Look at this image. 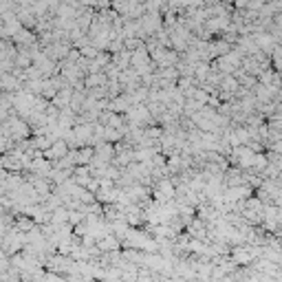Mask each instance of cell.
Segmentation results:
<instances>
[{
    "label": "cell",
    "instance_id": "obj_4",
    "mask_svg": "<svg viewBox=\"0 0 282 282\" xmlns=\"http://www.w3.org/2000/svg\"><path fill=\"white\" fill-rule=\"evenodd\" d=\"M20 86H22V82H20L11 71L0 73V88L5 93H16V91H20Z\"/></svg>",
    "mask_w": 282,
    "mask_h": 282
},
{
    "label": "cell",
    "instance_id": "obj_9",
    "mask_svg": "<svg viewBox=\"0 0 282 282\" xmlns=\"http://www.w3.org/2000/svg\"><path fill=\"white\" fill-rule=\"evenodd\" d=\"M80 53L82 55H84V58H88V60H93L97 55V53H100V49H95L93 47V44H86V47H82L80 49Z\"/></svg>",
    "mask_w": 282,
    "mask_h": 282
},
{
    "label": "cell",
    "instance_id": "obj_6",
    "mask_svg": "<svg viewBox=\"0 0 282 282\" xmlns=\"http://www.w3.org/2000/svg\"><path fill=\"white\" fill-rule=\"evenodd\" d=\"M71 95H73V88L71 86H64V88H60V91L51 97V104L58 106V108H64V106H68V101H71Z\"/></svg>",
    "mask_w": 282,
    "mask_h": 282
},
{
    "label": "cell",
    "instance_id": "obj_8",
    "mask_svg": "<svg viewBox=\"0 0 282 282\" xmlns=\"http://www.w3.org/2000/svg\"><path fill=\"white\" fill-rule=\"evenodd\" d=\"M267 154H260V152H256L253 154V161H251V167L249 170H256V172H263L265 170V166H267Z\"/></svg>",
    "mask_w": 282,
    "mask_h": 282
},
{
    "label": "cell",
    "instance_id": "obj_3",
    "mask_svg": "<svg viewBox=\"0 0 282 282\" xmlns=\"http://www.w3.org/2000/svg\"><path fill=\"white\" fill-rule=\"evenodd\" d=\"M230 253H232V260H234L236 265H249L251 260H256V258H253L251 245H247V243H243L240 247H234Z\"/></svg>",
    "mask_w": 282,
    "mask_h": 282
},
{
    "label": "cell",
    "instance_id": "obj_5",
    "mask_svg": "<svg viewBox=\"0 0 282 282\" xmlns=\"http://www.w3.org/2000/svg\"><path fill=\"white\" fill-rule=\"evenodd\" d=\"M97 249H100L101 253H108V251H115V249H119V238L113 234H106L104 238L97 240Z\"/></svg>",
    "mask_w": 282,
    "mask_h": 282
},
{
    "label": "cell",
    "instance_id": "obj_7",
    "mask_svg": "<svg viewBox=\"0 0 282 282\" xmlns=\"http://www.w3.org/2000/svg\"><path fill=\"white\" fill-rule=\"evenodd\" d=\"M110 62L115 64V66L119 68V71L128 68V66H130V51H128V49H121V51L113 53V55H110Z\"/></svg>",
    "mask_w": 282,
    "mask_h": 282
},
{
    "label": "cell",
    "instance_id": "obj_2",
    "mask_svg": "<svg viewBox=\"0 0 282 282\" xmlns=\"http://www.w3.org/2000/svg\"><path fill=\"white\" fill-rule=\"evenodd\" d=\"M11 38H14V44H18L20 49H27V47L38 44V35L33 33V29H27V27H20Z\"/></svg>",
    "mask_w": 282,
    "mask_h": 282
},
{
    "label": "cell",
    "instance_id": "obj_1",
    "mask_svg": "<svg viewBox=\"0 0 282 282\" xmlns=\"http://www.w3.org/2000/svg\"><path fill=\"white\" fill-rule=\"evenodd\" d=\"M139 20V27H141V31H144L146 35H152L157 33L159 29H163V20H161V14H154V11H146Z\"/></svg>",
    "mask_w": 282,
    "mask_h": 282
}]
</instances>
